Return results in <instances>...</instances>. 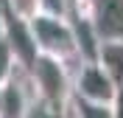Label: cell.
<instances>
[{
    "instance_id": "3957f363",
    "label": "cell",
    "mask_w": 123,
    "mask_h": 118,
    "mask_svg": "<svg viewBox=\"0 0 123 118\" xmlns=\"http://www.w3.org/2000/svg\"><path fill=\"white\" fill-rule=\"evenodd\" d=\"M117 96V82L101 62H81L73 73V98L84 104L112 107Z\"/></svg>"
},
{
    "instance_id": "30bf717a",
    "label": "cell",
    "mask_w": 123,
    "mask_h": 118,
    "mask_svg": "<svg viewBox=\"0 0 123 118\" xmlns=\"http://www.w3.org/2000/svg\"><path fill=\"white\" fill-rule=\"evenodd\" d=\"M0 107H3V87H0Z\"/></svg>"
},
{
    "instance_id": "5b68a950",
    "label": "cell",
    "mask_w": 123,
    "mask_h": 118,
    "mask_svg": "<svg viewBox=\"0 0 123 118\" xmlns=\"http://www.w3.org/2000/svg\"><path fill=\"white\" fill-rule=\"evenodd\" d=\"M17 70H20V65H17V56H14V51H11V45H8L6 34L0 31V87L6 84V82L14 76Z\"/></svg>"
},
{
    "instance_id": "ba28073f",
    "label": "cell",
    "mask_w": 123,
    "mask_h": 118,
    "mask_svg": "<svg viewBox=\"0 0 123 118\" xmlns=\"http://www.w3.org/2000/svg\"><path fill=\"white\" fill-rule=\"evenodd\" d=\"M70 101H73V98H70ZM25 118H73V112H70V104L64 110H53V107H48V104L34 101V107H31V112Z\"/></svg>"
},
{
    "instance_id": "52a82bcc",
    "label": "cell",
    "mask_w": 123,
    "mask_h": 118,
    "mask_svg": "<svg viewBox=\"0 0 123 118\" xmlns=\"http://www.w3.org/2000/svg\"><path fill=\"white\" fill-rule=\"evenodd\" d=\"M73 118H112V107H98V104H84V101H70Z\"/></svg>"
},
{
    "instance_id": "7a4b0ae2",
    "label": "cell",
    "mask_w": 123,
    "mask_h": 118,
    "mask_svg": "<svg viewBox=\"0 0 123 118\" xmlns=\"http://www.w3.org/2000/svg\"><path fill=\"white\" fill-rule=\"evenodd\" d=\"M25 76H28V84L39 104H48L53 110H64L70 104V98H73V73L67 70V65L37 54L34 62L25 68Z\"/></svg>"
},
{
    "instance_id": "9c48e42d",
    "label": "cell",
    "mask_w": 123,
    "mask_h": 118,
    "mask_svg": "<svg viewBox=\"0 0 123 118\" xmlns=\"http://www.w3.org/2000/svg\"><path fill=\"white\" fill-rule=\"evenodd\" d=\"M112 118H123V84L117 87V96L112 101Z\"/></svg>"
},
{
    "instance_id": "6da1fadb",
    "label": "cell",
    "mask_w": 123,
    "mask_h": 118,
    "mask_svg": "<svg viewBox=\"0 0 123 118\" xmlns=\"http://www.w3.org/2000/svg\"><path fill=\"white\" fill-rule=\"evenodd\" d=\"M28 34H31L37 54L67 65L70 73H76V68L84 62L78 54V42H76V34H73V25H70L67 17L37 14L34 20H28Z\"/></svg>"
},
{
    "instance_id": "277c9868",
    "label": "cell",
    "mask_w": 123,
    "mask_h": 118,
    "mask_svg": "<svg viewBox=\"0 0 123 118\" xmlns=\"http://www.w3.org/2000/svg\"><path fill=\"white\" fill-rule=\"evenodd\" d=\"M87 14L101 45H123V0H90Z\"/></svg>"
},
{
    "instance_id": "8992f818",
    "label": "cell",
    "mask_w": 123,
    "mask_h": 118,
    "mask_svg": "<svg viewBox=\"0 0 123 118\" xmlns=\"http://www.w3.org/2000/svg\"><path fill=\"white\" fill-rule=\"evenodd\" d=\"M6 14L28 23V20H34L39 14V3L37 0H6Z\"/></svg>"
}]
</instances>
